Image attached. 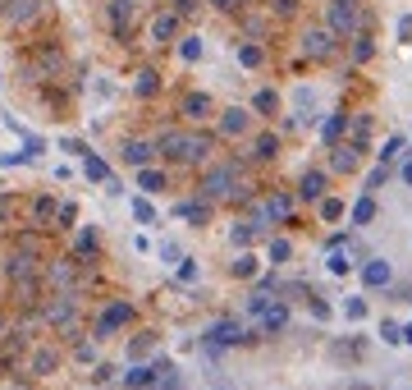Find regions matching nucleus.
Instances as JSON below:
<instances>
[{"instance_id": "obj_36", "label": "nucleus", "mask_w": 412, "mask_h": 390, "mask_svg": "<svg viewBox=\"0 0 412 390\" xmlns=\"http://www.w3.org/2000/svg\"><path fill=\"white\" fill-rule=\"evenodd\" d=\"M74 358H78V363H97V340H92V335H87V340H78V345H74Z\"/></svg>"}, {"instance_id": "obj_14", "label": "nucleus", "mask_w": 412, "mask_h": 390, "mask_svg": "<svg viewBox=\"0 0 412 390\" xmlns=\"http://www.w3.org/2000/svg\"><path fill=\"white\" fill-rule=\"evenodd\" d=\"M390 280H394V267L385 257H371L367 267H362V285H367V290H385Z\"/></svg>"}, {"instance_id": "obj_24", "label": "nucleus", "mask_w": 412, "mask_h": 390, "mask_svg": "<svg viewBox=\"0 0 412 390\" xmlns=\"http://www.w3.org/2000/svg\"><path fill=\"white\" fill-rule=\"evenodd\" d=\"M28 368H33L37 377H51V372L60 368V349H51V345H46V349H37V354H33V363H28Z\"/></svg>"}, {"instance_id": "obj_53", "label": "nucleus", "mask_w": 412, "mask_h": 390, "mask_svg": "<svg viewBox=\"0 0 412 390\" xmlns=\"http://www.w3.org/2000/svg\"><path fill=\"white\" fill-rule=\"evenodd\" d=\"M403 340H408V345H412V322H408V326H403Z\"/></svg>"}, {"instance_id": "obj_20", "label": "nucleus", "mask_w": 412, "mask_h": 390, "mask_svg": "<svg viewBox=\"0 0 412 390\" xmlns=\"http://www.w3.org/2000/svg\"><path fill=\"white\" fill-rule=\"evenodd\" d=\"M165 184H170V175H165V170H156V166H142V170H138V189H142V193H165Z\"/></svg>"}, {"instance_id": "obj_17", "label": "nucleus", "mask_w": 412, "mask_h": 390, "mask_svg": "<svg viewBox=\"0 0 412 390\" xmlns=\"http://www.w3.org/2000/svg\"><path fill=\"white\" fill-rule=\"evenodd\" d=\"M55 216H60V198H51V193H42V198H33V225H42V230H51Z\"/></svg>"}, {"instance_id": "obj_40", "label": "nucleus", "mask_w": 412, "mask_h": 390, "mask_svg": "<svg viewBox=\"0 0 412 390\" xmlns=\"http://www.w3.org/2000/svg\"><path fill=\"white\" fill-rule=\"evenodd\" d=\"M289 257H293V244H289V239H271V262H275V267H280V262H289Z\"/></svg>"}, {"instance_id": "obj_3", "label": "nucleus", "mask_w": 412, "mask_h": 390, "mask_svg": "<svg viewBox=\"0 0 412 390\" xmlns=\"http://www.w3.org/2000/svg\"><path fill=\"white\" fill-rule=\"evenodd\" d=\"M46 19V0H0V23L14 33H28Z\"/></svg>"}, {"instance_id": "obj_34", "label": "nucleus", "mask_w": 412, "mask_h": 390, "mask_svg": "<svg viewBox=\"0 0 412 390\" xmlns=\"http://www.w3.org/2000/svg\"><path fill=\"white\" fill-rule=\"evenodd\" d=\"M344 129H348V115H330V120L321 124V138H326V143H339Z\"/></svg>"}, {"instance_id": "obj_56", "label": "nucleus", "mask_w": 412, "mask_h": 390, "mask_svg": "<svg viewBox=\"0 0 412 390\" xmlns=\"http://www.w3.org/2000/svg\"><path fill=\"white\" fill-rule=\"evenodd\" d=\"M133 5H138V0H133Z\"/></svg>"}, {"instance_id": "obj_2", "label": "nucleus", "mask_w": 412, "mask_h": 390, "mask_svg": "<svg viewBox=\"0 0 412 390\" xmlns=\"http://www.w3.org/2000/svg\"><path fill=\"white\" fill-rule=\"evenodd\" d=\"M248 184L239 179V166L229 161V166H211L202 175V198H243Z\"/></svg>"}, {"instance_id": "obj_26", "label": "nucleus", "mask_w": 412, "mask_h": 390, "mask_svg": "<svg viewBox=\"0 0 412 390\" xmlns=\"http://www.w3.org/2000/svg\"><path fill=\"white\" fill-rule=\"evenodd\" d=\"M358 161H362V147H358V143H348V147H335V161H330V166L348 175V170H358Z\"/></svg>"}, {"instance_id": "obj_28", "label": "nucleus", "mask_w": 412, "mask_h": 390, "mask_svg": "<svg viewBox=\"0 0 412 390\" xmlns=\"http://www.w3.org/2000/svg\"><path fill=\"white\" fill-rule=\"evenodd\" d=\"M239 65H243V69H261V65H266V46L239 42Z\"/></svg>"}, {"instance_id": "obj_16", "label": "nucleus", "mask_w": 412, "mask_h": 390, "mask_svg": "<svg viewBox=\"0 0 412 390\" xmlns=\"http://www.w3.org/2000/svg\"><path fill=\"white\" fill-rule=\"evenodd\" d=\"M97 248H101V234L92 230V225H83V230L74 234V262H92Z\"/></svg>"}, {"instance_id": "obj_10", "label": "nucleus", "mask_w": 412, "mask_h": 390, "mask_svg": "<svg viewBox=\"0 0 412 390\" xmlns=\"http://www.w3.org/2000/svg\"><path fill=\"white\" fill-rule=\"evenodd\" d=\"M5 276H10V285L14 280H28V276H37V248H28V244H19L10 253V262H5Z\"/></svg>"}, {"instance_id": "obj_43", "label": "nucleus", "mask_w": 412, "mask_h": 390, "mask_svg": "<svg viewBox=\"0 0 412 390\" xmlns=\"http://www.w3.org/2000/svg\"><path fill=\"white\" fill-rule=\"evenodd\" d=\"M184 216H188L193 225H202L206 216H211V207H206V202H184Z\"/></svg>"}, {"instance_id": "obj_4", "label": "nucleus", "mask_w": 412, "mask_h": 390, "mask_svg": "<svg viewBox=\"0 0 412 390\" xmlns=\"http://www.w3.org/2000/svg\"><path fill=\"white\" fill-rule=\"evenodd\" d=\"M133 322V303L129 299H115V303H106V308L97 312V322H92V340H115V335L124 331V326Z\"/></svg>"}, {"instance_id": "obj_32", "label": "nucleus", "mask_w": 412, "mask_h": 390, "mask_svg": "<svg viewBox=\"0 0 412 390\" xmlns=\"http://www.w3.org/2000/svg\"><path fill=\"white\" fill-rule=\"evenodd\" d=\"M83 175L92 179V184H110V166L101 161V156H87V161H83Z\"/></svg>"}, {"instance_id": "obj_44", "label": "nucleus", "mask_w": 412, "mask_h": 390, "mask_svg": "<svg viewBox=\"0 0 412 390\" xmlns=\"http://www.w3.org/2000/svg\"><path fill=\"white\" fill-rule=\"evenodd\" d=\"M74 221H78V207H74V202H60V216H55V225H60V230H69Z\"/></svg>"}, {"instance_id": "obj_33", "label": "nucleus", "mask_w": 412, "mask_h": 390, "mask_svg": "<svg viewBox=\"0 0 412 390\" xmlns=\"http://www.w3.org/2000/svg\"><path fill=\"white\" fill-rule=\"evenodd\" d=\"M289 212H293V198H289V193H275V198L266 202V216H271V221H289Z\"/></svg>"}, {"instance_id": "obj_50", "label": "nucleus", "mask_w": 412, "mask_h": 390, "mask_svg": "<svg viewBox=\"0 0 412 390\" xmlns=\"http://www.w3.org/2000/svg\"><path fill=\"white\" fill-rule=\"evenodd\" d=\"M206 5H211V10H239L243 0H206Z\"/></svg>"}, {"instance_id": "obj_15", "label": "nucleus", "mask_w": 412, "mask_h": 390, "mask_svg": "<svg viewBox=\"0 0 412 390\" xmlns=\"http://www.w3.org/2000/svg\"><path fill=\"white\" fill-rule=\"evenodd\" d=\"M252 129V115L243 111V106H229V111H220V134L225 138H239Z\"/></svg>"}, {"instance_id": "obj_29", "label": "nucleus", "mask_w": 412, "mask_h": 390, "mask_svg": "<svg viewBox=\"0 0 412 390\" xmlns=\"http://www.w3.org/2000/svg\"><path fill=\"white\" fill-rule=\"evenodd\" d=\"M371 221H376V198L362 193V198L353 202V225H371Z\"/></svg>"}, {"instance_id": "obj_21", "label": "nucleus", "mask_w": 412, "mask_h": 390, "mask_svg": "<svg viewBox=\"0 0 412 390\" xmlns=\"http://www.w3.org/2000/svg\"><path fill=\"white\" fill-rule=\"evenodd\" d=\"M60 65H65V51L46 42L42 51H37V74H60Z\"/></svg>"}, {"instance_id": "obj_42", "label": "nucleus", "mask_w": 412, "mask_h": 390, "mask_svg": "<svg viewBox=\"0 0 412 390\" xmlns=\"http://www.w3.org/2000/svg\"><path fill=\"white\" fill-rule=\"evenodd\" d=\"M174 271H179V280H184V285H193V280H197V262H193V257H179V262H174Z\"/></svg>"}, {"instance_id": "obj_46", "label": "nucleus", "mask_w": 412, "mask_h": 390, "mask_svg": "<svg viewBox=\"0 0 412 390\" xmlns=\"http://www.w3.org/2000/svg\"><path fill=\"white\" fill-rule=\"evenodd\" d=\"M380 340H385V345H403V326L385 322V326H380Z\"/></svg>"}, {"instance_id": "obj_27", "label": "nucleus", "mask_w": 412, "mask_h": 390, "mask_svg": "<svg viewBox=\"0 0 412 390\" xmlns=\"http://www.w3.org/2000/svg\"><path fill=\"white\" fill-rule=\"evenodd\" d=\"M326 271L330 276H348V271H353V253H348V248H330V257H326Z\"/></svg>"}, {"instance_id": "obj_18", "label": "nucleus", "mask_w": 412, "mask_h": 390, "mask_svg": "<svg viewBox=\"0 0 412 390\" xmlns=\"http://www.w3.org/2000/svg\"><path fill=\"white\" fill-rule=\"evenodd\" d=\"M42 285H51V290H69V285H74V257H69V262H51Z\"/></svg>"}, {"instance_id": "obj_9", "label": "nucleus", "mask_w": 412, "mask_h": 390, "mask_svg": "<svg viewBox=\"0 0 412 390\" xmlns=\"http://www.w3.org/2000/svg\"><path fill=\"white\" fill-rule=\"evenodd\" d=\"M206 340H211V345H220V349L243 345V340H248V326L234 322V317H225V322H211V326H206Z\"/></svg>"}, {"instance_id": "obj_52", "label": "nucleus", "mask_w": 412, "mask_h": 390, "mask_svg": "<svg viewBox=\"0 0 412 390\" xmlns=\"http://www.w3.org/2000/svg\"><path fill=\"white\" fill-rule=\"evenodd\" d=\"M403 184H412V156L403 161Z\"/></svg>"}, {"instance_id": "obj_51", "label": "nucleus", "mask_w": 412, "mask_h": 390, "mask_svg": "<svg viewBox=\"0 0 412 390\" xmlns=\"http://www.w3.org/2000/svg\"><path fill=\"white\" fill-rule=\"evenodd\" d=\"M399 37H403V42H412V19H403V23H399Z\"/></svg>"}, {"instance_id": "obj_13", "label": "nucleus", "mask_w": 412, "mask_h": 390, "mask_svg": "<svg viewBox=\"0 0 412 390\" xmlns=\"http://www.w3.org/2000/svg\"><path fill=\"white\" fill-rule=\"evenodd\" d=\"M120 156H124V166L142 170V166H152V156H156V143H147V138H129Z\"/></svg>"}, {"instance_id": "obj_8", "label": "nucleus", "mask_w": 412, "mask_h": 390, "mask_svg": "<svg viewBox=\"0 0 412 390\" xmlns=\"http://www.w3.org/2000/svg\"><path fill=\"white\" fill-rule=\"evenodd\" d=\"M179 28H184V19L165 5V10H156L152 23H147V42L152 46H170V42H179Z\"/></svg>"}, {"instance_id": "obj_31", "label": "nucleus", "mask_w": 412, "mask_h": 390, "mask_svg": "<svg viewBox=\"0 0 412 390\" xmlns=\"http://www.w3.org/2000/svg\"><path fill=\"white\" fill-rule=\"evenodd\" d=\"M252 156H257V161H275V156H280V138H275V134H261L257 143H252Z\"/></svg>"}, {"instance_id": "obj_37", "label": "nucleus", "mask_w": 412, "mask_h": 390, "mask_svg": "<svg viewBox=\"0 0 412 390\" xmlns=\"http://www.w3.org/2000/svg\"><path fill=\"white\" fill-rule=\"evenodd\" d=\"M252 106H257V111H261V115H271V111H275V106H280V97H275V92H271V88H261V92H257V97H252Z\"/></svg>"}, {"instance_id": "obj_39", "label": "nucleus", "mask_w": 412, "mask_h": 390, "mask_svg": "<svg viewBox=\"0 0 412 390\" xmlns=\"http://www.w3.org/2000/svg\"><path fill=\"white\" fill-rule=\"evenodd\" d=\"M371 56H376V46H371V37H367V33H358V46H353V60H358V65H367Z\"/></svg>"}, {"instance_id": "obj_38", "label": "nucleus", "mask_w": 412, "mask_h": 390, "mask_svg": "<svg viewBox=\"0 0 412 390\" xmlns=\"http://www.w3.org/2000/svg\"><path fill=\"white\" fill-rule=\"evenodd\" d=\"M133 216H138L142 225H156V207L147 198H133Z\"/></svg>"}, {"instance_id": "obj_23", "label": "nucleus", "mask_w": 412, "mask_h": 390, "mask_svg": "<svg viewBox=\"0 0 412 390\" xmlns=\"http://www.w3.org/2000/svg\"><path fill=\"white\" fill-rule=\"evenodd\" d=\"M284 326H289V308H284V303H271V308L261 312V331H266V335L284 331Z\"/></svg>"}, {"instance_id": "obj_11", "label": "nucleus", "mask_w": 412, "mask_h": 390, "mask_svg": "<svg viewBox=\"0 0 412 390\" xmlns=\"http://www.w3.org/2000/svg\"><path fill=\"white\" fill-rule=\"evenodd\" d=\"M179 115H184L188 124H202L216 115V101L206 97V92H184V101H179Z\"/></svg>"}, {"instance_id": "obj_1", "label": "nucleus", "mask_w": 412, "mask_h": 390, "mask_svg": "<svg viewBox=\"0 0 412 390\" xmlns=\"http://www.w3.org/2000/svg\"><path fill=\"white\" fill-rule=\"evenodd\" d=\"M156 152L174 156V161H188V166H202V161H211V138L197 134V129H165L161 138H156Z\"/></svg>"}, {"instance_id": "obj_5", "label": "nucleus", "mask_w": 412, "mask_h": 390, "mask_svg": "<svg viewBox=\"0 0 412 390\" xmlns=\"http://www.w3.org/2000/svg\"><path fill=\"white\" fill-rule=\"evenodd\" d=\"M42 322L55 326V331L74 335L78 331V303L69 299V294H51V299H42Z\"/></svg>"}, {"instance_id": "obj_49", "label": "nucleus", "mask_w": 412, "mask_h": 390, "mask_svg": "<svg viewBox=\"0 0 412 390\" xmlns=\"http://www.w3.org/2000/svg\"><path fill=\"white\" fill-rule=\"evenodd\" d=\"M275 14H284V19H289V14H298V0H275Z\"/></svg>"}, {"instance_id": "obj_6", "label": "nucleus", "mask_w": 412, "mask_h": 390, "mask_svg": "<svg viewBox=\"0 0 412 390\" xmlns=\"http://www.w3.org/2000/svg\"><path fill=\"white\" fill-rule=\"evenodd\" d=\"M326 28H330L335 37H358V33H362V10H358V0H330Z\"/></svg>"}, {"instance_id": "obj_47", "label": "nucleus", "mask_w": 412, "mask_h": 390, "mask_svg": "<svg viewBox=\"0 0 412 390\" xmlns=\"http://www.w3.org/2000/svg\"><path fill=\"white\" fill-rule=\"evenodd\" d=\"M399 152H403V138H385V147H380V161H394Z\"/></svg>"}, {"instance_id": "obj_41", "label": "nucleus", "mask_w": 412, "mask_h": 390, "mask_svg": "<svg viewBox=\"0 0 412 390\" xmlns=\"http://www.w3.org/2000/svg\"><path fill=\"white\" fill-rule=\"evenodd\" d=\"M344 216V202L339 198H321V221H339Z\"/></svg>"}, {"instance_id": "obj_30", "label": "nucleus", "mask_w": 412, "mask_h": 390, "mask_svg": "<svg viewBox=\"0 0 412 390\" xmlns=\"http://www.w3.org/2000/svg\"><path fill=\"white\" fill-rule=\"evenodd\" d=\"M124 386L129 390H147L152 386V368H147V363H133V368L124 372Z\"/></svg>"}, {"instance_id": "obj_19", "label": "nucleus", "mask_w": 412, "mask_h": 390, "mask_svg": "<svg viewBox=\"0 0 412 390\" xmlns=\"http://www.w3.org/2000/svg\"><path fill=\"white\" fill-rule=\"evenodd\" d=\"M174 51H179V60H184V65H197V60H202V51H206V42H202L197 33H184Z\"/></svg>"}, {"instance_id": "obj_35", "label": "nucleus", "mask_w": 412, "mask_h": 390, "mask_svg": "<svg viewBox=\"0 0 412 390\" xmlns=\"http://www.w3.org/2000/svg\"><path fill=\"white\" fill-rule=\"evenodd\" d=\"M229 271H234V276H239V280H252V276H257V257H252V253H239V257H234V267H229Z\"/></svg>"}, {"instance_id": "obj_7", "label": "nucleus", "mask_w": 412, "mask_h": 390, "mask_svg": "<svg viewBox=\"0 0 412 390\" xmlns=\"http://www.w3.org/2000/svg\"><path fill=\"white\" fill-rule=\"evenodd\" d=\"M335 46H339V37L330 33L326 23L303 28V56H307V60H330V56H335Z\"/></svg>"}, {"instance_id": "obj_22", "label": "nucleus", "mask_w": 412, "mask_h": 390, "mask_svg": "<svg viewBox=\"0 0 412 390\" xmlns=\"http://www.w3.org/2000/svg\"><path fill=\"white\" fill-rule=\"evenodd\" d=\"M298 198H307V202L326 198V175H321V170H307L303 184H298Z\"/></svg>"}, {"instance_id": "obj_54", "label": "nucleus", "mask_w": 412, "mask_h": 390, "mask_svg": "<svg viewBox=\"0 0 412 390\" xmlns=\"http://www.w3.org/2000/svg\"><path fill=\"white\" fill-rule=\"evenodd\" d=\"M0 335H5V312H0Z\"/></svg>"}, {"instance_id": "obj_12", "label": "nucleus", "mask_w": 412, "mask_h": 390, "mask_svg": "<svg viewBox=\"0 0 412 390\" xmlns=\"http://www.w3.org/2000/svg\"><path fill=\"white\" fill-rule=\"evenodd\" d=\"M106 23H110V33L115 37H129L133 33V0H106Z\"/></svg>"}, {"instance_id": "obj_25", "label": "nucleus", "mask_w": 412, "mask_h": 390, "mask_svg": "<svg viewBox=\"0 0 412 390\" xmlns=\"http://www.w3.org/2000/svg\"><path fill=\"white\" fill-rule=\"evenodd\" d=\"M133 92H138V97H156V92H161V74H156V69H138V74H133Z\"/></svg>"}, {"instance_id": "obj_55", "label": "nucleus", "mask_w": 412, "mask_h": 390, "mask_svg": "<svg viewBox=\"0 0 412 390\" xmlns=\"http://www.w3.org/2000/svg\"><path fill=\"white\" fill-rule=\"evenodd\" d=\"M0 88H5V74H0Z\"/></svg>"}, {"instance_id": "obj_45", "label": "nucleus", "mask_w": 412, "mask_h": 390, "mask_svg": "<svg viewBox=\"0 0 412 390\" xmlns=\"http://www.w3.org/2000/svg\"><path fill=\"white\" fill-rule=\"evenodd\" d=\"M344 317H348V322H362V317H367V303H362V299H348L344 303Z\"/></svg>"}, {"instance_id": "obj_48", "label": "nucleus", "mask_w": 412, "mask_h": 390, "mask_svg": "<svg viewBox=\"0 0 412 390\" xmlns=\"http://www.w3.org/2000/svg\"><path fill=\"white\" fill-rule=\"evenodd\" d=\"M229 239H234L239 248H248V244H252V225H239V230H229Z\"/></svg>"}]
</instances>
